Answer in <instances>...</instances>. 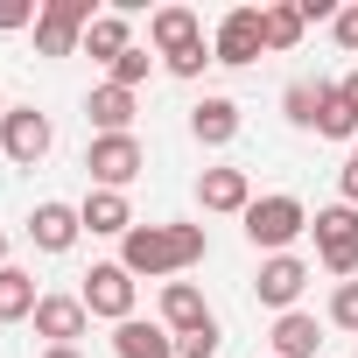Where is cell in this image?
<instances>
[{
	"instance_id": "cell-1",
	"label": "cell",
	"mask_w": 358,
	"mask_h": 358,
	"mask_svg": "<svg viewBox=\"0 0 358 358\" xmlns=\"http://www.w3.org/2000/svg\"><path fill=\"white\" fill-rule=\"evenodd\" d=\"M204 225H134L127 239H120V267L127 274H148V281H162V274H183V267H197L204 260Z\"/></svg>"
},
{
	"instance_id": "cell-2",
	"label": "cell",
	"mask_w": 358,
	"mask_h": 358,
	"mask_svg": "<svg viewBox=\"0 0 358 358\" xmlns=\"http://www.w3.org/2000/svg\"><path fill=\"white\" fill-rule=\"evenodd\" d=\"M302 232H309V211H302V197H253V204H246V239H253V246H267V253H288Z\"/></svg>"
},
{
	"instance_id": "cell-3",
	"label": "cell",
	"mask_w": 358,
	"mask_h": 358,
	"mask_svg": "<svg viewBox=\"0 0 358 358\" xmlns=\"http://www.w3.org/2000/svg\"><path fill=\"white\" fill-rule=\"evenodd\" d=\"M309 232H316V260L351 281V274H358V211H351V204H330V211L309 218Z\"/></svg>"
},
{
	"instance_id": "cell-4",
	"label": "cell",
	"mask_w": 358,
	"mask_h": 358,
	"mask_svg": "<svg viewBox=\"0 0 358 358\" xmlns=\"http://www.w3.org/2000/svg\"><path fill=\"white\" fill-rule=\"evenodd\" d=\"M85 169H92V183H99V190H127L134 176L148 169V155H141V141H134V134H92Z\"/></svg>"
},
{
	"instance_id": "cell-5",
	"label": "cell",
	"mask_w": 358,
	"mask_h": 358,
	"mask_svg": "<svg viewBox=\"0 0 358 358\" xmlns=\"http://www.w3.org/2000/svg\"><path fill=\"white\" fill-rule=\"evenodd\" d=\"M92 22H99L92 0H50V8L36 15V50H43V57H71Z\"/></svg>"
},
{
	"instance_id": "cell-6",
	"label": "cell",
	"mask_w": 358,
	"mask_h": 358,
	"mask_svg": "<svg viewBox=\"0 0 358 358\" xmlns=\"http://www.w3.org/2000/svg\"><path fill=\"white\" fill-rule=\"evenodd\" d=\"M50 141H57L50 113H36V106H8V120H0V148H8V162L36 169V162L50 155Z\"/></svg>"
},
{
	"instance_id": "cell-7",
	"label": "cell",
	"mask_w": 358,
	"mask_h": 358,
	"mask_svg": "<svg viewBox=\"0 0 358 358\" xmlns=\"http://www.w3.org/2000/svg\"><path fill=\"white\" fill-rule=\"evenodd\" d=\"M260 50H267V8H232V15L218 22V43H211V57L239 71V64H253Z\"/></svg>"
},
{
	"instance_id": "cell-8",
	"label": "cell",
	"mask_w": 358,
	"mask_h": 358,
	"mask_svg": "<svg viewBox=\"0 0 358 358\" xmlns=\"http://www.w3.org/2000/svg\"><path fill=\"white\" fill-rule=\"evenodd\" d=\"M78 302H85L92 316H113V323H127V316H134V274H127L120 260H106V267H92V274H85Z\"/></svg>"
},
{
	"instance_id": "cell-9",
	"label": "cell",
	"mask_w": 358,
	"mask_h": 358,
	"mask_svg": "<svg viewBox=\"0 0 358 358\" xmlns=\"http://www.w3.org/2000/svg\"><path fill=\"white\" fill-rule=\"evenodd\" d=\"M302 288H309V267H302L295 253H274V260L260 267V281H253V295H260L267 309H281V316L295 309V295H302Z\"/></svg>"
},
{
	"instance_id": "cell-10",
	"label": "cell",
	"mask_w": 358,
	"mask_h": 358,
	"mask_svg": "<svg viewBox=\"0 0 358 358\" xmlns=\"http://www.w3.org/2000/svg\"><path fill=\"white\" fill-rule=\"evenodd\" d=\"M85 323H92V309H85L78 295H43V302H36V330H43L50 344H78Z\"/></svg>"
},
{
	"instance_id": "cell-11",
	"label": "cell",
	"mask_w": 358,
	"mask_h": 358,
	"mask_svg": "<svg viewBox=\"0 0 358 358\" xmlns=\"http://www.w3.org/2000/svg\"><path fill=\"white\" fill-rule=\"evenodd\" d=\"M197 204H204V211H239V218H246V204H253L246 169H204V176H197Z\"/></svg>"
},
{
	"instance_id": "cell-12",
	"label": "cell",
	"mask_w": 358,
	"mask_h": 358,
	"mask_svg": "<svg viewBox=\"0 0 358 358\" xmlns=\"http://www.w3.org/2000/svg\"><path fill=\"white\" fill-rule=\"evenodd\" d=\"M78 232H85V218H78L71 204H36V218H29V239H36L43 253H71Z\"/></svg>"
},
{
	"instance_id": "cell-13",
	"label": "cell",
	"mask_w": 358,
	"mask_h": 358,
	"mask_svg": "<svg viewBox=\"0 0 358 358\" xmlns=\"http://www.w3.org/2000/svg\"><path fill=\"white\" fill-rule=\"evenodd\" d=\"M148 43H155L162 57H183V50H197V43H204V29H197V15H190V8H155Z\"/></svg>"
},
{
	"instance_id": "cell-14",
	"label": "cell",
	"mask_w": 358,
	"mask_h": 358,
	"mask_svg": "<svg viewBox=\"0 0 358 358\" xmlns=\"http://www.w3.org/2000/svg\"><path fill=\"white\" fill-rule=\"evenodd\" d=\"M78 218H85V232H99V239H127V232H134V211H127L120 190H92V197L78 204Z\"/></svg>"
},
{
	"instance_id": "cell-15",
	"label": "cell",
	"mask_w": 358,
	"mask_h": 358,
	"mask_svg": "<svg viewBox=\"0 0 358 358\" xmlns=\"http://www.w3.org/2000/svg\"><path fill=\"white\" fill-rule=\"evenodd\" d=\"M113 351H120V358H176V337H169L162 323H141V316H127V323L113 330Z\"/></svg>"
},
{
	"instance_id": "cell-16",
	"label": "cell",
	"mask_w": 358,
	"mask_h": 358,
	"mask_svg": "<svg viewBox=\"0 0 358 358\" xmlns=\"http://www.w3.org/2000/svg\"><path fill=\"white\" fill-rule=\"evenodd\" d=\"M162 323H169L176 337H190V330L211 323V309H204V295H197L190 281H169V288H162Z\"/></svg>"
},
{
	"instance_id": "cell-17",
	"label": "cell",
	"mask_w": 358,
	"mask_h": 358,
	"mask_svg": "<svg viewBox=\"0 0 358 358\" xmlns=\"http://www.w3.org/2000/svg\"><path fill=\"white\" fill-rule=\"evenodd\" d=\"M85 120H92L99 134H134V92H120V85H99V92L85 99Z\"/></svg>"
},
{
	"instance_id": "cell-18",
	"label": "cell",
	"mask_w": 358,
	"mask_h": 358,
	"mask_svg": "<svg viewBox=\"0 0 358 358\" xmlns=\"http://www.w3.org/2000/svg\"><path fill=\"white\" fill-rule=\"evenodd\" d=\"M190 134H197L204 148L239 141V106H232V99H204V106H190Z\"/></svg>"
},
{
	"instance_id": "cell-19",
	"label": "cell",
	"mask_w": 358,
	"mask_h": 358,
	"mask_svg": "<svg viewBox=\"0 0 358 358\" xmlns=\"http://www.w3.org/2000/svg\"><path fill=\"white\" fill-rule=\"evenodd\" d=\"M316 344H323V323H316V316L288 309V316L274 323V358H316Z\"/></svg>"
},
{
	"instance_id": "cell-20",
	"label": "cell",
	"mask_w": 358,
	"mask_h": 358,
	"mask_svg": "<svg viewBox=\"0 0 358 358\" xmlns=\"http://www.w3.org/2000/svg\"><path fill=\"white\" fill-rule=\"evenodd\" d=\"M127 50H134V43H127V15H99V22L85 29V57H99L106 71H113Z\"/></svg>"
},
{
	"instance_id": "cell-21",
	"label": "cell",
	"mask_w": 358,
	"mask_h": 358,
	"mask_svg": "<svg viewBox=\"0 0 358 358\" xmlns=\"http://www.w3.org/2000/svg\"><path fill=\"white\" fill-rule=\"evenodd\" d=\"M36 274H22V267H0V323H22V316H36Z\"/></svg>"
},
{
	"instance_id": "cell-22",
	"label": "cell",
	"mask_w": 358,
	"mask_h": 358,
	"mask_svg": "<svg viewBox=\"0 0 358 358\" xmlns=\"http://www.w3.org/2000/svg\"><path fill=\"white\" fill-rule=\"evenodd\" d=\"M323 99H330V85H323V78H295L281 106H288V120H295V127H316V113H323Z\"/></svg>"
},
{
	"instance_id": "cell-23",
	"label": "cell",
	"mask_w": 358,
	"mask_h": 358,
	"mask_svg": "<svg viewBox=\"0 0 358 358\" xmlns=\"http://www.w3.org/2000/svg\"><path fill=\"white\" fill-rule=\"evenodd\" d=\"M302 8H295V0H274V8H267V50H295L302 43Z\"/></svg>"
},
{
	"instance_id": "cell-24",
	"label": "cell",
	"mask_w": 358,
	"mask_h": 358,
	"mask_svg": "<svg viewBox=\"0 0 358 358\" xmlns=\"http://www.w3.org/2000/svg\"><path fill=\"white\" fill-rule=\"evenodd\" d=\"M316 134H323V141H358V113L344 106V92H337V85H330L323 113H316Z\"/></svg>"
},
{
	"instance_id": "cell-25",
	"label": "cell",
	"mask_w": 358,
	"mask_h": 358,
	"mask_svg": "<svg viewBox=\"0 0 358 358\" xmlns=\"http://www.w3.org/2000/svg\"><path fill=\"white\" fill-rule=\"evenodd\" d=\"M218 344H225V337H218V316H211L204 330H190V337H176V358H218Z\"/></svg>"
},
{
	"instance_id": "cell-26",
	"label": "cell",
	"mask_w": 358,
	"mask_h": 358,
	"mask_svg": "<svg viewBox=\"0 0 358 358\" xmlns=\"http://www.w3.org/2000/svg\"><path fill=\"white\" fill-rule=\"evenodd\" d=\"M148 71H155V57H148V50H127V57L113 64V78H106V85H120V92H134V85H141Z\"/></svg>"
},
{
	"instance_id": "cell-27",
	"label": "cell",
	"mask_w": 358,
	"mask_h": 358,
	"mask_svg": "<svg viewBox=\"0 0 358 358\" xmlns=\"http://www.w3.org/2000/svg\"><path fill=\"white\" fill-rule=\"evenodd\" d=\"M330 323H337V330H358V281H337V295H330Z\"/></svg>"
},
{
	"instance_id": "cell-28",
	"label": "cell",
	"mask_w": 358,
	"mask_h": 358,
	"mask_svg": "<svg viewBox=\"0 0 358 358\" xmlns=\"http://www.w3.org/2000/svg\"><path fill=\"white\" fill-rule=\"evenodd\" d=\"M204 64H218L204 43H197V50H183V57H169V71H176V78H204Z\"/></svg>"
},
{
	"instance_id": "cell-29",
	"label": "cell",
	"mask_w": 358,
	"mask_h": 358,
	"mask_svg": "<svg viewBox=\"0 0 358 358\" xmlns=\"http://www.w3.org/2000/svg\"><path fill=\"white\" fill-rule=\"evenodd\" d=\"M330 29H337V43L358 57V8H337V22H330Z\"/></svg>"
},
{
	"instance_id": "cell-30",
	"label": "cell",
	"mask_w": 358,
	"mask_h": 358,
	"mask_svg": "<svg viewBox=\"0 0 358 358\" xmlns=\"http://www.w3.org/2000/svg\"><path fill=\"white\" fill-rule=\"evenodd\" d=\"M29 22H36L29 0H0V29H29Z\"/></svg>"
},
{
	"instance_id": "cell-31",
	"label": "cell",
	"mask_w": 358,
	"mask_h": 358,
	"mask_svg": "<svg viewBox=\"0 0 358 358\" xmlns=\"http://www.w3.org/2000/svg\"><path fill=\"white\" fill-rule=\"evenodd\" d=\"M337 183H344V204L358 211V141H351V162H344V176H337Z\"/></svg>"
},
{
	"instance_id": "cell-32",
	"label": "cell",
	"mask_w": 358,
	"mask_h": 358,
	"mask_svg": "<svg viewBox=\"0 0 358 358\" xmlns=\"http://www.w3.org/2000/svg\"><path fill=\"white\" fill-rule=\"evenodd\" d=\"M337 92H344V106H351V113H358V71H351V78H344V85H337Z\"/></svg>"
},
{
	"instance_id": "cell-33",
	"label": "cell",
	"mask_w": 358,
	"mask_h": 358,
	"mask_svg": "<svg viewBox=\"0 0 358 358\" xmlns=\"http://www.w3.org/2000/svg\"><path fill=\"white\" fill-rule=\"evenodd\" d=\"M43 358H78V344H50V351H43Z\"/></svg>"
},
{
	"instance_id": "cell-34",
	"label": "cell",
	"mask_w": 358,
	"mask_h": 358,
	"mask_svg": "<svg viewBox=\"0 0 358 358\" xmlns=\"http://www.w3.org/2000/svg\"><path fill=\"white\" fill-rule=\"evenodd\" d=\"M0 267H8V232H0Z\"/></svg>"
},
{
	"instance_id": "cell-35",
	"label": "cell",
	"mask_w": 358,
	"mask_h": 358,
	"mask_svg": "<svg viewBox=\"0 0 358 358\" xmlns=\"http://www.w3.org/2000/svg\"><path fill=\"white\" fill-rule=\"evenodd\" d=\"M0 120H8V99H0Z\"/></svg>"
}]
</instances>
